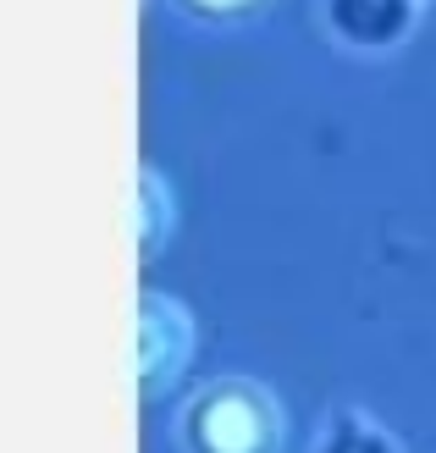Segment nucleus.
Segmentation results:
<instances>
[{
  "mask_svg": "<svg viewBox=\"0 0 436 453\" xmlns=\"http://www.w3.org/2000/svg\"><path fill=\"white\" fill-rule=\"evenodd\" d=\"M177 453H282L287 448V415L282 398L260 376L221 371L204 376L182 398L172 420Z\"/></svg>",
  "mask_w": 436,
  "mask_h": 453,
  "instance_id": "1",
  "label": "nucleus"
},
{
  "mask_svg": "<svg viewBox=\"0 0 436 453\" xmlns=\"http://www.w3.org/2000/svg\"><path fill=\"white\" fill-rule=\"evenodd\" d=\"M194 349H199V326L194 315L182 310L172 293L144 288L139 293V398L155 403L166 398L194 365Z\"/></svg>",
  "mask_w": 436,
  "mask_h": 453,
  "instance_id": "2",
  "label": "nucleus"
},
{
  "mask_svg": "<svg viewBox=\"0 0 436 453\" xmlns=\"http://www.w3.org/2000/svg\"><path fill=\"white\" fill-rule=\"evenodd\" d=\"M315 22L342 56L381 61L420 28V0H315Z\"/></svg>",
  "mask_w": 436,
  "mask_h": 453,
  "instance_id": "3",
  "label": "nucleus"
},
{
  "mask_svg": "<svg viewBox=\"0 0 436 453\" xmlns=\"http://www.w3.org/2000/svg\"><path fill=\"white\" fill-rule=\"evenodd\" d=\"M310 453H403V448L371 410L337 403V410H326V420H320Z\"/></svg>",
  "mask_w": 436,
  "mask_h": 453,
  "instance_id": "4",
  "label": "nucleus"
},
{
  "mask_svg": "<svg viewBox=\"0 0 436 453\" xmlns=\"http://www.w3.org/2000/svg\"><path fill=\"white\" fill-rule=\"evenodd\" d=\"M172 243V183L149 161L139 166V265L160 260Z\"/></svg>",
  "mask_w": 436,
  "mask_h": 453,
  "instance_id": "5",
  "label": "nucleus"
},
{
  "mask_svg": "<svg viewBox=\"0 0 436 453\" xmlns=\"http://www.w3.org/2000/svg\"><path fill=\"white\" fill-rule=\"evenodd\" d=\"M166 6L194 28H249L271 12V0H166Z\"/></svg>",
  "mask_w": 436,
  "mask_h": 453,
  "instance_id": "6",
  "label": "nucleus"
}]
</instances>
